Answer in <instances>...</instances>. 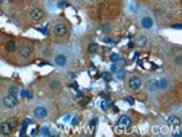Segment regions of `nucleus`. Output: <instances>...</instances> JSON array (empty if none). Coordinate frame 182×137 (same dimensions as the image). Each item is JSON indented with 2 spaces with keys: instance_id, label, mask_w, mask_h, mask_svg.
Here are the masks:
<instances>
[{
  "instance_id": "f257e3e1",
  "label": "nucleus",
  "mask_w": 182,
  "mask_h": 137,
  "mask_svg": "<svg viewBox=\"0 0 182 137\" xmlns=\"http://www.w3.org/2000/svg\"><path fill=\"white\" fill-rule=\"evenodd\" d=\"M52 32L55 37H66L67 32H69V29H67V26L63 23V22H57L54 28H52Z\"/></svg>"
},
{
  "instance_id": "f03ea898",
  "label": "nucleus",
  "mask_w": 182,
  "mask_h": 137,
  "mask_svg": "<svg viewBox=\"0 0 182 137\" xmlns=\"http://www.w3.org/2000/svg\"><path fill=\"white\" fill-rule=\"evenodd\" d=\"M3 105H5V108H7V110H12V108H15L16 105H18V99H16V96L15 95H7V96H5L3 98Z\"/></svg>"
},
{
  "instance_id": "7ed1b4c3",
  "label": "nucleus",
  "mask_w": 182,
  "mask_h": 137,
  "mask_svg": "<svg viewBox=\"0 0 182 137\" xmlns=\"http://www.w3.org/2000/svg\"><path fill=\"white\" fill-rule=\"evenodd\" d=\"M140 86H141V79L138 78V76H131L128 79V88L130 89L137 91V89H140Z\"/></svg>"
},
{
  "instance_id": "20e7f679",
  "label": "nucleus",
  "mask_w": 182,
  "mask_h": 137,
  "mask_svg": "<svg viewBox=\"0 0 182 137\" xmlns=\"http://www.w3.org/2000/svg\"><path fill=\"white\" fill-rule=\"evenodd\" d=\"M29 15H31V19L35 20V22H38V20H41L44 18V10H42V9H32Z\"/></svg>"
},
{
  "instance_id": "39448f33",
  "label": "nucleus",
  "mask_w": 182,
  "mask_h": 137,
  "mask_svg": "<svg viewBox=\"0 0 182 137\" xmlns=\"http://www.w3.org/2000/svg\"><path fill=\"white\" fill-rule=\"evenodd\" d=\"M12 130H13V125H12V123H2L0 124V134H10L12 133Z\"/></svg>"
},
{
  "instance_id": "423d86ee",
  "label": "nucleus",
  "mask_w": 182,
  "mask_h": 137,
  "mask_svg": "<svg viewBox=\"0 0 182 137\" xmlns=\"http://www.w3.org/2000/svg\"><path fill=\"white\" fill-rule=\"evenodd\" d=\"M131 125V120L130 117H127V115H124L118 120V127L120 128H127V127H130Z\"/></svg>"
},
{
  "instance_id": "0eeeda50",
  "label": "nucleus",
  "mask_w": 182,
  "mask_h": 137,
  "mask_svg": "<svg viewBox=\"0 0 182 137\" xmlns=\"http://www.w3.org/2000/svg\"><path fill=\"white\" fill-rule=\"evenodd\" d=\"M34 115L37 118H45L47 115H48V112H47V110L44 106H37V108L34 110Z\"/></svg>"
},
{
  "instance_id": "6e6552de",
  "label": "nucleus",
  "mask_w": 182,
  "mask_h": 137,
  "mask_svg": "<svg viewBox=\"0 0 182 137\" xmlns=\"http://www.w3.org/2000/svg\"><path fill=\"white\" fill-rule=\"evenodd\" d=\"M140 23H141V28H144V29H150V28L153 26V19H152L150 16H144V18H141Z\"/></svg>"
},
{
  "instance_id": "1a4fd4ad",
  "label": "nucleus",
  "mask_w": 182,
  "mask_h": 137,
  "mask_svg": "<svg viewBox=\"0 0 182 137\" xmlns=\"http://www.w3.org/2000/svg\"><path fill=\"white\" fill-rule=\"evenodd\" d=\"M31 52H32V48H31V45H23V47H20V57L22 59H28L29 56H31Z\"/></svg>"
},
{
  "instance_id": "9d476101",
  "label": "nucleus",
  "mask_w": 182,
  "mask_h": 137,
  "mask_svg": "<svg viewBox=\"0 0 182 137\" xmlns=\"http://www.w3.org/2000/svg\"><path fill=\"white\" fill-rule=\"evenodd\" d=\"M168 124L170 125V130L172 128H178L181 125V120H179V117H169L168 118Z\"/></svg>"
},
{
  "instance_id": "9b49d317",
  "label": "nucleus",
  "mask_w": 182,
  "mask_h": 137,
  "mask_svg": "<svg viewBox=\"0 0 182 137\" xmlns=\"http://www.w3.org/2000/svg\"><path fill=\"white\" fill-rule=\"evenodd\" d=\"M147 91H149V92L159 91V86H157V79H150L149 82H147Z\"/></svg>"
},
{
  "instance_id": "f8f14e48",
  "label": "nucleus",
  "mask_w": 182,
  "mask_h": 137,
  "mask_svg": "<svg viewBox=\"0 0 182 137\" xmlns=\"http://www.w3.org/2000/svg\"><path fill=\"white\" fill-rule=\"evenodd\" d=\"M136 44L140 47V48H146V47H147V44H149V41H147V38H146V37H143V35H138V37L136 38Z\"/></svg>"
},
{
  "instance_id": "ddd939ff",
  "label": "nucleus",
  "mask_w": 182,
  "mask_h": 137,
  "mask_svg": "<svg viewBox=\"0 0 182 137\" xmlns=\"http://www.w3.org/2000/svg\"><path fill=\"white\" fill-rule=\"evenodd\" d=\"M157 86H159V91H163L169 86V80L166 78H162V79H157Z\"/></svg>"
},
{
  "instance_id": "4468645a",
  "label": "nucleus",
  "mask_w": 182,
  "mask_h": 137,
  "mask_svg": "<svg viewBox=\"0 0 182 137\" xmlns=\"http://www.w3.org/2000/svg\"><path fill=\"white\" fill-rule=\"evenodd\" d=\"M55 64L57 66H66V63H67V57L66 56H63V54H59L57 57H55Z\"/></svg>"
},
{
  "instance_id": "2eb2a0df",
  "label": "nucleus",
  "mask_w": 182,
  "mask_h": 137,
  "mask_svg": "<svg viewBox=\"0 0 182 137\" xmlns=\"http://www.w3.org/2000/svg\"><path fill=\"white\" fill-rule=\"evenodd\" d=\"M5 50H6L7 52H13L16 50V42H15V41H7L6 45H5Z\"/></svg>"
},
{
  "instance_id": "dca6fc26",
  "label": "nucleus",
  "mask_w": 182,
  "mask_h": 137,
  "mask_svg": "<svg viewBox=\"0 0 182 137\" xmlns=\"http://www.w3.org/2000/svg\"><path fill=\"white\" fill-rule=\"evenodd\" d=\"M89 52H91V54L98 52V45L96 44H91V45H89Z\"/></svg>"
},
{
  "instance_id": "f3484780",
  "label": "nucleus",
  "mask_w": 182,
  "mask_h": 137,
  "mask_svg": "<svg viewBox=\"0 0 182 137\" xmlns=\"http://www.w3.org/2000/svg\"><path fill=\"white\" fill-rule=\"evenodd\" d=\"M51 88H52V89H59V88H60L59 80H54V82H52V83H51Z\"/></svg>"
},
{
  "instance_id": "a211bd4d",
  "label": "nucleus",
  "mask_w": 182,
  "mask_h": 137,
  "mask_svg": "<svg viewBox=\"0 0 182 137\" xmlns=\"http://www.w3.org/2000/svg\"><path fill=\"white\" fill-rule=\"evenodd\" d=\"M22 96H23V98H31V96H32V95H31V92H28V91H23V92H22Z\"/></svg>"
},
{
  "instance_id": "6ab92c4d",
  "label": "nucleus",
  "mask_w": 182,
  "mask_h": 137,
  "mask_svg": "<svg viewBox=\"0 0 182 137\" xmlns=\"http://www.w3.org/2000/svg\"><path fill=\"white\" fill-rule=\"evenodd\" d=\"M117 60H118L117 54H112V56H111V61H117Z\"/></svg>"
},
{
  "instance_id": "aec40b11",
  "label": "nucleus",
  "mask_w": 182,
  "mask_h": 137,
  "mask_svg": "<svg viewBox=\"0 0 182 137\" xmlns=\"http://www.w3.org/2000/svg\"><path fill=\"white\" fill-rule=\"evenodd\" d=\"M182 57H176V60H175V61H176V64H181V61H182Z\"/></svg>"
},
{
  "instance_id": "412c9836",
  "label": "nucleus",
  "mask_w": 182,
  "mask_h": 137,
  "mask_svg": "<svg viewBox=\"0 0 182 137\" xmlns=\"http://www.w3.org/2000/svg\"><path fill=\"white\" fill-rule=\"evenodd\" d=\"M125 101H127V102H130L131 105L134 104V101H133V99H131V98H125Z\"/></svg>"
},
{
  "instance_id": "4be33fe9",
  "label": "nucleus",
  "mask_w": 182,
  "mask_h": 137,
  "mask_svg": "<svg viewBox=\"0 0 182 137\" xmlns=\"http://www.w3.org/2000/svg\"><path fill=\"white\" fill-rule=\"evenodd\" d=\"M10 92H12V95H15V92H16V89H15V88H10Z\"/></svg>"
},
{
  "instance_id": "5701e85b",
  "label": "nucleus",
  "mask_w": 182,
  "mask_h": 137,
  "mask_svg": "<svg viewBox=\"0 0 182 137\" xmlns=\"http://www.w3.org/2000/svg\"><path fill=\"white\" fill-rule=\"evenodd\" d=\"M0 3H2V0H0Z\"/></svg>"
}]
</instances>
